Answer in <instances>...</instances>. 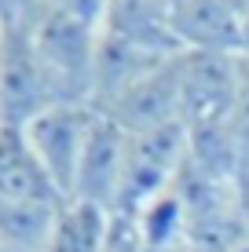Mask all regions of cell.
<instances>
[{"label":"cell","mask_w":249,"mask_h":252,"mask_svg":"<svg viewBox=\"0 0 249 252\" xmlns=\"http://www.w3.org/2000/svg\"><path fill=\"white\" fill-rule=\"evenodd\" d=\"M59 205H26L0 197V249L7 252H44Z\"/></svg>","instance_id":"8fae6325"},{"label":"cell","mask_w":249,"mask_h":252,"mask_svg":"<svg viewBox=\"0 0 249 252\" xmlns=\"http://www.w3.org/2000/svg\"><path fill=\"white\" fill-rule=\"evenodd\" d=\"M51 4H55L59 11L73 15V19L96 26V30H103V22H107V11H110V0H51Z\"/></svg>","instance_id":"4fadbf2b"},{"label":"cell","mask_w":249,"mask_h":252,"mask_svg":"<svg viewBox=\"0 0 249 252\" xmlns=\"http://www.w3.org/2000/svg\"><path fill=\"white\" fill-rule=\"evenodd\" d=\"M0 252H7V249H0Z\"/></svg>","instance_id":"d6986e66"},{"label":"cell","mask_w":249,"mask_h":252,"mask_svg":"<svg viewBox=\"0 0 249 252\" xmlns=\"http://www.w3.org/2000/svg\"><path fill=\"white\" fill-rule=\"evenodd\" d=\"M40 7H44V0H0V26L30 22Z\"/></svg>","instance_id":"5bb4252c"},{"label":"cell","mask_w":249,"mask_h":252,"mask_svg":"<svg viewBox=\"0 0 249 252\" xmlns=\"http://www.w3.org/2000/svg\"><path fill=\"white\" fill-rule=\"evenodd\" d=\"M30 30L37 55L48 69L55 106H92L99 30L59 11L51 0H44V7L30 19Z\"/></svg>","instance_id":"6da1fadb"},{"label":"cell","mask_w":249,"mask_h":252,"mask_svg":"<svg viewBox=\"0 0 249 252\" xmlns=\"http://www.w3.org/2000/svg\"><path fill=\"white\" fill-rule=\"evenodd\" d=\"M96 117L99 114L92 106H48L44 114H37L30 125H22L33 154L44 164L48 179L55 183L59 194H63V201L73 197L77 168H81L84 143H88V132H92V125H96Z\"/></svg>","instance_id":"5b68a950"},{"label":"cell","mask_w":249,"mask_h":252,"mask_svg":"<svg viewBox=\"0 0 249 252\" xmlns=\"http://www.w3.org/2000/svg\"><path fill=\"white\" fill-rule=\"evenodd\" d=\"M125 161H128V132H121L110 117L99 114L88 132V143H84V158L77 168V187L70 201L99 205L114 216L117 197H121Z\"/></svg>","instance_id":"52a82bcc"},{"label":"cell","mask_w":249,"mask_h":252,"mask_svg":"<svg viewBox=\"0 0 249 252\" xmlns=\"http://www.w3.org/2000/svg\"><path fill=\"white\" fill-rule=\"evenodd\" d=\"M224 4L238 15V19H246V15H249V0H224Z\"/></svg>","instance_id":"9a60e30c"},{"label":"cell","mask_w":249,"mask_h":252,"mask_svg":"<svg viewBox=\"0 0 249 252\" xmlns=\"http://www.w3.org/2000/svg\"><path fill=\"white\" fill-rule=\"evenodd\" d=\"M0 197L26 205H63V194L37 161L26 128L0 121Z\"/></svg>","instance_id":"9c48e42d"},{"label":"cell","mask_w":249,"mask_h":252,"mask_svg":"<svg viewBox=\"0 0 249 252\" xmlns=\"http://www.w3.org/2000/svg\"><path fill=\"white\" fill-rule=\"evenodd\" d=\"M169 37L179 51H216V55H246L242 19L224 0H173L169 7Z\"/></svg>","instance_id":"ba28073f"},{"label":"cell","mask_w":249,"mask_h":252,"mask_svg":"<svg viewBox=\"0 0 249 252\" xmlns=\"http://www.w3.org/2000/svg\"><path fill=\"white\" fill-rule=\"evenodd\" d=\"M103 117H110L121 132L143 135L165 125H183L179 121V84H176V55L158 69H150L147 77L125 88L110 106L99 110Z\"/></svg>","instance_id":"8992f818"},{"label":"cell","mask_w":249,"mask_h":252,"mask_svg":"<svg viewBox=\"0 0 249 252\" xmlns=\"http://www.w3.org/2000/svg\"><path fill=\"white\" fill-rule=\"evenodd\" d=\"M242 37H246V55H249V15L242 19Z\"/></svg>","instance_id":"ac0fdd59"},{"label":"cell","mask_w":249,"mask_h":252,"mask_svg":"<svg viewBox=\"0 0 249 252\" xmlns=\"http://www.w3.org/2000/svg\"><path fill=\"white\" fill-rule=\"evenodd\" d=\"M246 81L242 55H216V51H179L176 84H179V121L183 128L205 121H227Z\"/></svg>","instance_id":"7a4b0ae2"},{"label":"cell","mask_w":249,"mask_h":252,"mask_svg":"<svg viewBox=\"0 0 249 252\" xmlns=\"http://www.w3.org/2000/svg\"><path fill=\"white\" fill-rule=\"evenodd\" d=\"M191 252H235V249H231V245H227V249H213V245H198V249H191Z\"/></svg>","instance_id":"e0dca14e"},{"label":"cell","mask_w":249,"mask_h":252,"mask_svg":"<svg viewBox=\"0 0 249 252\" xmlns=\"http://www.w3.org/2000/svg\"><path fill=\"white\" fill-rule=\"evenodd\" d=\"M242 223H246V234H249V183L242 187Z\"/></svg>","instance_id":"2e32d148"},{"label":"cell","mask_w":249,"mask_h":252,"mask_svg":"<svg viewBox=\"0 0 249 252\" xmlns=\"http://www.w3.org/2000/svg\"><path fill=\"white\" fill-rule=\"evenodd\" d=\"M48 106H55V92L37 55L30 22L0 26V121L22 128Z\"/></svg>","instance_id":"277c9868"},{"label":"cell","mask_w":249,"mask_h":252,"mask_svg":"<svg viewBox=\"0 0 249 252\" xmlns=\"http://www.w3.org/2000/svg\"><path fill=\"white\" fill-rule=\"evenodd\" d=\"M114 216L88 201H63L55 212L44 252H103L110 241Z\"/></svg>","instance_id":"30bf717a"},{"label":"cell","mask_w":249,"mask_h":252,"mask_svg":"<svg viewBox=\"0 0 249 252\" xmlns=\"http://www.w3.org/2000/svg\"><path fill=\"white\" fill-rule=\"evenodd\" d=\"M187 161V128L165 125L143 135H128V161L121 179V197H117L114 216L136 220L158 194L173 187L179 164Z\"/></svg>","instance_id":"3957f363"},{"label":"cell","mask_w":249,"mask_h":252,"mask_svg":"<svg viewBox=\"0 0 249 252\" xmlns=\"http://www.w3.org/2000/svg\"><path fill=\"white\" fill-rule=\"evenodd\" d=\"M103 252H150L143 245L140 230H136L132 220H125V216H114V227H110V241Z\"/></svg>","instance_id":"7c38bea8"}]
</instances>
